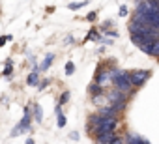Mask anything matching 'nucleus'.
<instances>
[{
	"instance_id": "obj_1",
	"label": "nucleus",
	"mask_w": 159,
	"mask_h": 144,
	"mask_svg": "<svg viewBox=\"0 0 159 144\" xmlns=\"http://www.w3.org/2000/svg\"><path fill=\"white\" fill-rule=\"evenodd\" d=\"M118 127V116H101L99 118V124H98V127L94 129V137L98 135V133H103V131H114Z\"/></svg>"
},
{
	"instance_id": "obj_2",
	"label": "nucleus",
	"mask_w": 159,
	"mask_h": 144,
	"mask_svg": "<svg viewBox=\"0 0 159 144\" xmlns=\"http://www.w3.org/2000/svg\"><path fill=\"white\" fill-rule=\"evenodd\" d=\"M127 77H129V83L133 86H142L146 83V79L150 77V71L148 69H135V71H127Z\"/></svg>"
},
{
	"instance_id": "obj_3",
	"label": "nucleus",
	"mask_w": 159,
	"mask_h": 144,
	"mask_svg": "<svg viewBox=\"0 0 159 144\" xmlns=\"http://www.w3.org/2000/svg\"><path fill=\"white\" fill-rule=\"evenodd\" d=\"M30 122H32V112H30V105L25 109V116H23V120L19 122V125L11 131V137H17V135H21V133H26V131H30Z\"/></svg>"
},
{
	"instance_id": "obj_4",
	"label": "nucleus",
	"mask_w": 159,
	"mask_h": 144,
	"mask_svg": "<svg viewBox=\"0 0 159 144\" xmlns=\"http://www.w3.org/2000/svg\"><path fill=\"white\" fill-rule=\"evenodd\" d=\"M96 84H99L101 88L103 86H109L111 83H112V77H111V71L109 69H103V67H99L98 69V73H96V81H94Z\"/></svg>"
},
{
	"instance_id": "obj_5",
	"label": "nucleus",
	"mask_w": 159,
	"mask_h": 144,
	"mask_svg": "<svg viewBox=\"0 0 159 144\" xmlns=\"http://www.w3.org/2000/svg\"><path fill=\"white\" fill-rule=\"evenodd\" d=\"M139 49H140L142 52H146V54L153 56V58H159V39H152V41H148V43L140 45Z\"/></svg>"
},
{
	"instance_id": "obj_6",
	"label": "nucleus",
	"mask_w": 159,
	"mask_h": 144,
	"mask_svg": "<svg viewBox=\"0 0 159 144\" xmlns=\"http://www.w3.org/2000/svg\"><path fill=\"white\" fill-rule=\"evenodd\" d=\"M116 137H118L116 131H103V133H98V135H96V144H112Z\"/></svg>"
},
{
	"instance_id": "obj_7",
	"label": "nucleus",
	"mask_w": 159,
	"mask_h": 144,
	"mask_svg": "<svg viewBox=\"0 0 159 144\" xmlns=\"http://www.w3.org/2000/svg\"><path fill=\"white\" fill-rule=\"evenodd\" d=\"M105 94H107V97H109L111 105H112V103H116V101L127 99V94H124V92H120V90H111V92H105Z\"/></svg>"
},
{
	"instance_id": "obj_8",
	"label": "nucleus",
	"mask_w": 159,
	"mask_h": 144,
	"mask_svg": "<svg viewBox=\"0 0 159 144\" xmlns=\"http://www.w3.org/2000/svg\"><path fill=\"white\" fill-rule=\"evenodd\" d=\"M30 112H32V120H36L38 124L43 122V110H41V105H30Z\"/></svg>"
},
{
	"instance_id": "obj_9",
	"label": "nucleus",
	"mask_w": 159,
	"mask_h": 144,
	"mask_svg": "<svg viewBox=\"0 0 159 144\" xmlns=\"http://www.w3.org/2000/svg\"><path fill=\"white\" fill-rule=\"evenodd\" d=\"M98 114L109 118V116H118V110H116L112 105H105V107H99V109H98Z\"/></svg>"
},
{
	"instance_id": "obj_10",
	"label": "nucleus",
	"mask_w": 159,
	"mask_h": 144,
	"mask_svg": "<svg viewBox=\"0 0 159 144\" xmlns=\"http://www.w3.org/2000/svg\"><path fill=\"white\" fill-rule=\"evenodd\" d=\"M26 84H28V86H38V84H39V71H38V69H34L32 73L28 75Z\"/></svg>"
},
{
	"instance_id": "obj_11",
	"label": "nucleus",
	"mask_w": 159,
	"mask_h": 144,
	"mask_svg": "<svg viewBox=\"0 0 159 144\" xmlns=\"http://www.w3.org/2000/svg\"><path fill=\"white\" fill-rule=\"evenodd\" d=\"M127 144H150L146 138H142V137H139V135H127Z\"/></svg>"
},
{
	"instance_id": "obj_12",
	"label": "nucleus",
	"mask_w": 159,
	"mask_h": 144,
	"mask_svg": "<svg viewBox=\"0 0 159 144\" xmlns=\"http://www.w3.org/2000/svg\"><path fill=\"white\" fill-rule=\"evenodd\" d=\"M52 60H54V54H52V52H49V54L45 56V60L41 62V65H39L38 69H39V71H47V69L51 67V62H52Z\"/></svg>"
},
{
	"instance_id": "obj_13",
	"label": "nucleus",
	"mask_w": 159,
	"mask_h": 144,
	"mask_svg": "<svg viewBox=\"0 0 159 144\" xmlns=\"http://www.w3.org/2000/svg\"><path fill=\"white\" fill-rule=\"evenodd\" d=\"M86 4H90V0H84V2H73V4H69L67 8L75 11V10H81V8H83V6H86Z\"/></svg>"
},
{
	"instance_id": "obj_14",
	"label": "nucleus",
	"mask_w": 159,
	"mask_h": 144,
	"mask_svg": "<svg viewBox=\"0 0 159 144\" xmlns=\"http://www.w3.org/2000/svg\"><path fill=\"white\" fill-rule=\"evenodd\" d=\"M88 92H90L92 96H98V94H101V92H103V88H101L99 84H96V83H94V84L88 88Z\"/></svg>"
},
{
	"instance_id": "obj_15",
	"label": "nucleus",
	"mask_w": 159,
	"mask_h": 144,
	"mask_svg": "<svg viewBox=\"0 0 159 144\" xmlns=\"http://www.w3.org/2000/svg\"><path fill=\"white\" fill-rule=\"evenodd\" d=\"M11 71H13L11 60H8V62H6V67H4V71H2V75H4V77H10V75H11Z\"/></svg>"
},
{
	"instance_id": "obj_16",
	"label": "nucleus",
	"mask_w": 159,
	"mask_h": 144,
	"mask_svg": "<svg viewBox=\"0 0 159 144\" xmlns=\"http://www.w3.org/2000/svg\"><path fill=\"white\" fill-rule=\"evenodd\" d=\"M86 39H94V41H99V39H101V36L98 34V30H90V34L86 36Z\"/></svg>"
},
{
	"instance_id": "obj_17",
	"label": "nucleus",
	"mask_w": 159,
	"mask_h": 144,
	"mask_svg": "<svg viewBox=\"0 0 159 144\" xmlns=\"http://www.w3.org/2000/svg\"><path fill=\"white\" fill-rule=\"evenodd\" d=\"M75 73V65H73V62H67L66 64V75H73Z\"/></svg>"
},
{
	"instance_id": "obj_18",
	"label": "nucleus",
	"mask_w": 159,
	"mask_h": 144,
	"mask_svg": "<svg viewBox=\"0 0 159 144\" xmlns=\"http://www.w3.org/2000/svg\"><path fill=\"white\" fill-rule=\"evenodd\" d=\"M56 116H58V127H64V125H66V116H64L62 112H58Z\"/></svg>"
},
{
	"instance_id": "obj_19",
	"label": "nucleus",
	"mask_w": 159,
	"mask_h": 144,
	"mask_svg": "<svg viewBox=\"0 0 159 144\" xmlns=\"http://www.w3.org/2000/svg\"><path fill=\"white\" fill-rule=\"evenodd\" d=\"M67 101H69V92H64L62 97H60V103H58V105H64V103H67Z\"/></svg>"
},
{
	"instance_id": "obj_20",
	"label": "nucleus",
	"mask_w": 159,
	"mask_h": 144,
	"mask_svg": "<svg viewBox=\"0 0 159 144\" xmlns=\"http://www.w3.org/2000/svg\"><path fill=\"white\" fill-rule=\"evenodd\" d=\"M10 39H11V36H0V47H4L6 41H10Z\"/></svg>"
},
{
	"instance_id": "obj_21",
	"label": "nucleus",
	"mask_w": 159,
	"mask_h": 144,
	"mask_svg": "<svg viewBox=\"0 0 159 144\" xmlns=\"http://www.w3.org/2000/svg\"><path fill=\"white\" fill-rule=\"evenodd\" d=\"M96 15H98L96 11H90V13L86 15V21H96Z\"/></svg>"
},
{
	"instance_id": "obj_22",
	"label": "nucleus",
	"mask_w": 159,
	"mask_h": 144,
	"mask_svg": "<svg viewBox=\"0 0 159 144\" xmlns=\"http://www.w3.org/2000/svg\"><path fill=\"white\" fill-rule=\"evenodd\" d=\"M47 84H49V79H45V81H41V83L38 84V88H39V90H43V88H45Z\"/></svg>"
},
{
	"instance_id": "obj_23",
	"label": "nucleus",
	"mask_w": 159,
	"mask_h": 144,
	"mask_svg": "<svg viewBox=\"0 0 159 144\" xmlns=\"http://www.w3.org/2000/svg\"><path fill=\"white\" fill-rule=\"evenodd\" d=\"M69 138H71V140H79V133H77V131H71V133H69Z\"/></svg>"
},
{
	"instance_id": "obj_24",
	"label": "nucleus",
	"mask_w": 159,
	"mask_h": 144,
	"mask_svg": "<svg viewBox=\"0 0 159 144\" xmlns=\"http://www.w3.org/2000/svg\"><path fill=\"white\" fill-rule=\"evenodd\" d=\"M120 15H122V17H124V15H127V8H125V6H122V8H120Z\"/></svg>"
},
{
	"instance_id": "obj_25",
	"label": "nucleus",
	"mask_w": 159,
	"mask_h": 144,
	"mask_svg": "<svg viewBox=\"0 0 159 144\" xmlns=\"http://www.w3.org/2000/svg\"><path fill=\"white\" fill-rule=\"evenodd\" d=\"M105 34H107V36H111V38H116V36H118L114 30H109V32H105Z\"/></svg>"
},
{
	"instance_id": "obj_26",
	"label": "nucleus",
	"mask_w": 159,
	"mask_h": 144,
	"mask_svg": "<svg viewBox=\"0 0 159 144\" xmlns=\"http://www.w3.org/2000/svg\"><path fill=\"white\" fill-rule=\"evenodd\" d=\"M112 144H124V138H120V137H116V138H114V142H112Z\"/></svg>"
},
{
	"instance_id": "obj_27",
	"label": "nucleus",
	"mask_w": 159,
	"mask_h": 144,
	"mask_svg": "<svg viewBox=\"0 0 159 144\" xmlns=\"http://www.w3.org/2000/svg\"><path fill=\"white\" fill-rule=\"evenodd\" d=\"M26 144H34V140H32V138H28V140H26Z\"/></svg>"
},
{
	"instance_id": "obj_28",
	"label": "nucleus",
	"mask_w": 159,
	"mask_h": 144,
	"mask_svg": "<svg viewBox=\"0 0 159 144\" xmlns=\"http://www.w3.org/2000/svg\"><path fill=\"white\" fill-rule=\"evenodd\" d=\"M150 2H155V4H157V6H159V0H150Z\"/></svg>"
}]
</instances>
